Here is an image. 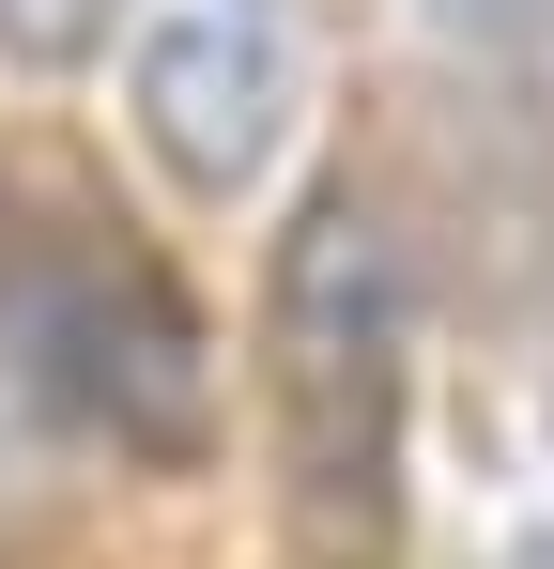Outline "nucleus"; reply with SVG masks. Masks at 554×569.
<instances>
[{"label": "nucleus", "instance_id": "nucleus-3", "mask_svg": "<svg viewBox=\"0 0 554 569\" xmlns=\"http://www.w3.org/2000/svg\"><path fill=\"white\" fill-rule=\"evenodd\" d=\"M308 93V0H123V123L185 200H247Z\"/></svg>", "mask_w": 554, "mask_h": 569}, {"label": "nucleus", "instance_id": "nucleus-2", "mask_svg": "<svg viewBox=\"0 0 554 569\" xmlns=\"http://www.w3.org/2000/svg\"><path fill=\"white\" fill-rule=\"evenodd\" d=\"M263 400H277V523L308 569H400L416 477V262L369 186L293 200L263 262Z\"/></svg>", "mask_w": 554, "mask_h": 569}, {"label": "nucleus", "instance_id": "nucleus-4", "mask_svg": "<svg viewBox=\"0 0 554 569\" xmlns=\"http://www.w3.org/2000/svg\"><path fill=\"white\" fill-rule=\"evenodd\" d=\"M92 47H123V0H0V62H92Z\"/></svg>", "mask_w": 554, "mask_h": 569}, {"label": "nucleus", "instance_id": "nucleus-5", "mask_svg": "<svg viewBox=\"0 0 554 569\" xmlns=\"http://www.w3.org/2000/svg\"><path fill=\"white\" fill-rule=\"evenodd\" d=\"M477 569H554V523H524V539H493Z\"/></svg>", "mask_w": 554, "mask_h": 569}, {"label": "nucleus", "instance_id": "nucleus-1", "mask_svg": "<svg viewBox=\"0 0 554 569\" xmlns=\"http://www.w3.org/2000/svg\"><path fill=\"white\" fill-rule=\"evenodd\" d=\"M0 400L123 477H185L216 447L200 308L78 154H0Z\"/></svg>", "mask_w": 554, "mask_h": 569}]
</instances>
